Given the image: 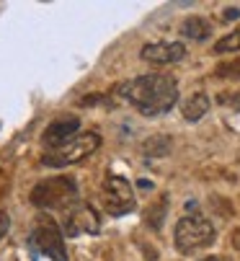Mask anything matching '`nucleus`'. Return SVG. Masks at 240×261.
Here are the masks:
<instances>
[{
  "label": "nucleus",
  "mask_w": 240,
  "mask_h": 261,
  "mask_svg": "<svg viewBox=\"0 0 240 261\" xmlns=\"http://www.w3.org/2000/svg\"><path fill=\"white\" fill-rule=\"evenodd\" d=\"M122 93L140 114L157 117L173 109L178 98V86L171 75H140L135 81H127L119 86Z\"/></svg>",
  "instance_id": "f257e3e1"
},
{
  "label": "nucleus",
  "mask_w": 240,
  "mask_h": 261,
  "mask_svg": "<svg viewBox=\"0 0 240 261\" xmlns=\"http://www.w3.org/2000/svg\"><path fill=\"white\" fill-rule=\"evenodd\" d=\"M31 202L42 210H60L72 202H77V186L67 176L57 178H44L31 189Z\"/></svg>",
  "instance_id": "f03ea898"
},
{
  "label": "nucleus",
  "mask_w": 240,
  "mask_h": 261,
  "mask_svg": "<svg viewBox=\"0 0 240 261\" xmlns=\"http://www.w3.org/2000/svg\"><path fill=\"white\" fill-rule=\"evenodd\" d=\"M215 241V228L212 222L204 220L202 215H183L176 225V248L181 253H196Z\"/></svg>",
  "instance_id": "7ed1b4c3"
},
{
  "label": "nucleus",
  "mask_w": 240,
  "mask_h": 261,
  "mask_svg": "<svg viewBox=\"0 0 240 261\" xmlns=\"http://www.w3.org/2000/svg\"><path fill=\"white\" fill-rule=\"evenodd\" d=\"M98 145H101V137H98L96 132H83L80 137H72V140H67L65 145L47 150V153H44V166H49V168H62V166L77 163V161L88 158L91 153H96Z\"/></svg>",
  "instance_id": "20e7f679"
},
{
  "label": "nucleus",
  "mask_w": 240,
  "mask_h": 261,
  "mask_svg": "<svg viewBox=\"0 0 240 261\" xmlns=\"http://www.w3.org/2000/svg\"><path fill=\"white\" fill-rule=\"evenodd\" d=\"M29 243H31V248L36 253H44L52 261H67V251H65L60 228L55 225L52 220H42V222H39V225L31 230V236H29Z\"/></svg>",
  "instance_id": "39448f33"
},
{
  "label": "nucleus",
  "mask_w": 240,
  "mask_h": 261,
  "mask_svg": "<svg viewBox=\"0 0 240 261\" xmlns=\"http://www.w3.org/2000/svg\"><path fill=\"white\" fill-rule=\"evenodd\" d=\"M103 210L114 217H122L135 210V194L124 176H109L103 184Z\"/></svg>",
  "instance_id": "423d86ee"
},
{
  "label": "nucleus",
  "mask_w": 240,
  "mask_h": 261,
  "mask_svg": "<svg viewBox=\"0 0 240 261\" xmlns=\"http://www.w3.org/2000/svg\"><path fill=\"white\" fill-rule=\"evenodd\" d=\"M186 57V47L181 42H157L142 47V60L155 62V65H171Z\"/></svg>",
  "instance_id": "0eeeda50"
},
{
  "label": "nucleus",
  "mask_w": 240,
  "mask_h": 261,
  "mask_svg": "<svg viewBox=\"0 0 240 261\" xmlns=\"http://www.w3.org/2000/svg\"><path fill=\"white\" fill-rule=\"evenodd\" d=\"M98 228H101L98 215L88 204L75 202L72 212L67 215V233L70 236H77V233H98Z\"/></svg>",
  "instance_id": "6e6552de"
},
{
  "label": "nucleus",
  "mask_w": 240,
  "mask_h": 261,
  "mask_svg": "<svg viewBox=\"0 0 240 261\" xmlns=\"http://www.w3.org/2000/svg\"><path fill=\"white\" fill-rule=\"evenodd\" d=\"M80 129V119H75V117H62V119H55L47 129H44V145H49V147H60V145H65L67 140H72L75 137V132Z\"/></svg>",
  "instance_id": "1a4fd4ad"
},
{
  "label": "nucleus",
  "mask_w": 240,
  "mask_h": 261,
  "mask_svg": "<svg viewBox=\"0 0 240 261\" xmlns=\"http://www.w3.org/2000/svg\"><path fill=\"white\" fill-rule=\"evenodd\" d=\"M209 34H212V23H209L204 16H189V18L181 23V36H189V39L204 42Z\"/></svg>",
  "instance_id": "9d476101"
},
{
  "label": "nucleus",
  "mask_w": 240,
  "mask_h": 261,
  "mask_svg": "<svg viewBox=\"0 0 240 261\" xmlns=\"http://www.w3.org/2000/svg\"><path fill=\"white\" fill-rule=\"evenodd\" d=\"M209 111V96L207 93H194L191 98H186L183 103V117L189 122H199Z\"/></svg>",
  "instance_id": "9b49d317"
},
{
  "label": "nucleus",
  "mask_w": 240,
  "mask_h": 261,
  "mask_svg": "<svg viewBox=\"0 0 240 261\" xmlns=\"http://www.w3.org/2000/svg\"><path fill=\"white\" fill-rule=\"evenodd\" d=\"M171 150V137H152V140H147L145 142V153L147 155H166Z\"/></svg>",
  "instance_id": "f8f14e48"
},
{
  "label": "nucleus",
  "mask_w": 240,
  "mask_h": 261,
  "mask_svg": "<svg viewBox=\"0 0 240 261\" xmlns=\"http://www.w3.org/2000/svg\"><path fill=\"white\" fill-rule=\"evenodd\" d=\"M240 49V26L232 31V34H227L225 39H220L217 44H215V52H237Z\"/></svg>",
  "instance_id": "ddd939ff"
},
{
  "label": "nucleus",
  "mask_w": 240,
  "mask_h": 261,
  "mask_svg": "<svg viewBox=\"0 0 240 261\" xmlns=\"http://www.w3.org/2000/svg\"><path fill=\"white\" fill-rule=\"evenodd\" d=\"M217 75L220 78H230V81H240V60L227 62V65H220L217 67Z\"/></svg>",
  "instance_id": "4468645a"
},
{
  "label": "nucleus",
  "mask_w": 240,
  "mask_h": 261,
  "mask_svg": "<svg viewBox=\"0 0 240 261\" xmlns=\"http://www.w3.org/2000/svg\"><path fill=\"white\" fill-rule=\"evenodd\" d=\"M220 103H225V106H235V109H240V91H230V93H220Z\"/></svg>",
  "instance_id": "2eb2a0df"
},
{
  "label": "nucleus",
  "mask_w": 240,
  "mask_h": 261,
  "mask_svg": "<svg viewBox=\"0 0 240 261\" xmlns=\"http://www.w3.org/2000/svg\"><path fill=\"white\" fill-rule=\"evenodd\" d=\"M8 228H11V217L6 215V212H0V241L6 238V233H8Z\"/></svg>",
  "instance_id": "dca6fc26"
},
{
  "label": "nucleus",
  "mask_w": 240,
  "mask_h": 261,
  "mask_svg": "<svg viewBox=\"0 0 240 261\" xmlns=\"http://www.w3.org/2000/svg\"><path fill=\"white\" fill-rule=\"evenodd\" d=\"M237 16H240V11H237V8H227L222 18H225V21H232V18H237Z\"/></svg>",
  "instance_id": "f3484780"
},
{
  "label": "nucleus",
  "mask_w": 240,
  "mask_h": 261,
  "mask_svg": "<svg viewBox=\"0 0 240 261\" xmlns=\"http://www.w3.org/2000/svg\"><path fill=\"white\" fill-rule=\"evenodd\" d=\"M202 261H220V258H215V256H212V258H202Z\"/></svg>",
  "instance_id": "a211bd4d"
}]
</instances>
